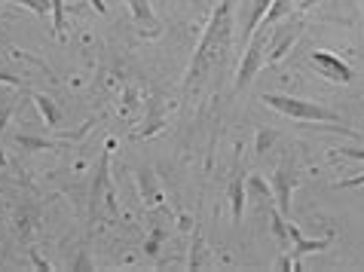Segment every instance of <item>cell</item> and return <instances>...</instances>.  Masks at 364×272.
I'll use <instances>...</instances> for the list:
<instances>
[{"mask_svg": "<svg viewBox=\"0 0 364 272\" xmlns=\"http://www.w3.org/2000/svg\"><path fill=\"white\" fill-rule=\"evenodd\" d=\"M232 6H236V0H220L208 28H205V34L199 40L193 62H190V70H187V80H184L190 95L205 89V83L215 77V70H218V77L224 74L230 46H232Z\"/></svg>", "mask_w": 364, "mask_h": 272, "instance_id": "1", "label": "cell"}, {"mask_svg": "<svg viewBox=\"0 0 364 272\" xmlns=\"http://www.w3.org/2000/svg\"><path fill=\"white\" fill-rule=\"evenodd\" d=\"M269 34H272V25L260 22V25H257V31L248 37L245 55H242V67H239V74H236V92H242V89H248V83L257 77V70L267 65Z\"/></svg>", "mask_w": 364, "mask_h": 272, "instance_id": "4", "label": "cell"}, {"mask_svg": "<svg viewBox=\"0 0 364 272\" xmlns=\"http://www.w3.org/2000/svg\"><path fill=\"white\" fill-rule=\"evenodd\" d=\"M129 6H132L138 22H144L147 28H156V18H154V13H150V0H129Z\"/></svg>", "mask_w": 364, "mask_h": 272, "instance_id": "14", "label": "cell"}, {"mask_svg": "<svg viewBox=\"0 0 364 272\" xmlns=\"http://www.w3.org/2000/svg\"><path fill=\"white\" fill-rule=\"evenodd\" d=\"M18 6H28L37 18H43V22H53V4L49 0H13Z\"/></svg>", "mask_w": 364, "mask_h": 272, "instance_id": "13", "label": "cell"}, {"mask_svg": "<svg viewBox=\"0 0 364 272\" xmlns=\"http://www.w3.org/2000/svg\"><path fill=\"white\" fill-rule=\"evenodd\" d=\"M74 269H95V266L89 263V260H86V251H83V254H80V260L74 263Z\"/></svg>", "mask_w": 364, "mask_h": 272, "instance_id": "21", "label": "cell"}, {"mask_svg": "<svg viewBox=\"0 0 364 272\" xmlns=\"http://www.w3.org/2000/svg\"><path fill=\"white\" fill-rule=\"evenodd\" d=\"M110 147H114V144H110ZM110 147L101 153L98 175L92 180V193H89V217H92V224H98V220H117L119 217L114 184H110Z\"/></svg>", "mask_w": 364, "mask_h": 272, "instance_id": "2", "label": "cell"}, {"mask_svg": "<svg viewBox=\"0 0 364 272\" xmlns=\"http://www.w3.org/2000/svg\"><path fill=\"white\" fill-rule=\"evenodd\" d=\"M138 180H141V196H144L150 205H159V202H163V190H159V184L154 180V175H150V171H138Z\"/></svg>", "mask_w": 364, "mask_h": 272, "instance_id": "11", "label": "cell"}, {"mask_svg": "<svg viewBox=\"0 0 364 272\" xmlns=\"http://www.w3.org/2000/svg\"><path fill=\"white\" fill-rule=\"evenodd\" d=\"M288 236H291V241H294V248H291V254H288V257H291V269H300V257L316 254V251H325L331 241H333L331 233L321 236V239H306L294 224H291V220H288Z\"/></svg>", "mask_w": 364, "mask_h": 272, "instance_id": "8", "label": "cell"}, {"mask_svg": "<svg viewBox=\"0 0 364 272\" xmlns=\"http://www.w3.org/2000/svg\"><path fill=\"white\" fill-rule=\"evenodd\" d=\"M264 104L272 107L276 114L282 116H291V119H303V123H328V126H343L340 114L321 107V104H312V102H303V98L294 95H264ZM346 129V126H343Z\"/></svg>", "mask_w": 364, "mask_h": 272, "instance_id": "3", "label": "cell"}, {"mask_svg": "<svg viewBox=\"0 0 364 272\" xmlns=\"http://www.w3.org/2000/svg\"><path fill=\"white\" fill-rule=\"evenodd\" d=\"M309 65L318 70L325 80H331V83H352L355 80V70H352L346 62H343L340 55H333V53H328V49H316V53L309 55Z\"/></svg>", "mask_w": 364, "mask_h": 272, "instance_id": "6", "label": "cell"}, {"mask_svg": "<svg viewBox=\"0 0 364 272\" xmlns=\"http://www.w3.org/2000/svg\"><path fill=\"white\" fill-rule=\"evenodd\" d=\"M227 199H230V211H232V224H242V208H245V178H232L227 187Z\"/></svg>", "mask_w": 364, "mask_h": 272, "instance_id": "9", "label": "cell"}, {"mask_svg": "<svg viewBox=\"0 0 364 272\" xmlns=\"http://www.w3.org/2000/svg\"><path fill=\"white\" fill-rule=\"evenodd\" d=\"M16 144L25 150V153H34V150H49L55 147V141L49 138H34V135H16Z\"/></svg>", "mask_w": 364, "mask_h": 272, "instance_id": "12", "label": "cell"}, {"mask_svg": "<svg viewBox=\"0 0 364 272\" xmlns=\"http://www.w3.org/2000/svg\"><path fill=\"white\" fill-rule=\"evenodd\" d=\"M31 102L37 104V110H40V116H43V119H46V126H49V129H55L58 123H62V114H58V107L53 104V98L40 95V92H31Z\"/></svg>", "mask_w": 364, "mask_h": 272, "instance_id": "10", "label": "cell"}, {"mask_svg": "<svg viewBox=\"0 0 364 272\" xmlns=\"http://www.w3.org/2000/svg\"><path fill=\"white\" fill-rule=\"evenodd\" d=\"M53 4V31L58 40H65V4L62 0H49Z\"/></svg>", "mask_w": 364, "mask_h": 272, "instance_id": "15", "label": "cell"}, {"mask_svg": "<svg viewBox=\"0 0 364 272\" xmlns=\"http://www.w3.org/2000/svg\"><path fill=\"white\" fill-rule=\"evenodd\" d=\"M6 165V153H4V147H0V168Z\"/></svg>", "mask_w": 364, "mask_h": 272, "instance_id": "23", "label": "cell"}, {"mask_svg": "<svg viewBox=\"0 0 364 272\" xmlns=\"http://www.w3.org/2000/svg\"><path fill=\"white\" fill-rule=\"evenodd\" d=\"M0 49H4V53H9V55H22V53H18V49H16V46H9V43H6V40H4V37H0Z\"/></svg>", "mask_w": 364, "mask_h": 272, "instance_id": "22", "label": "cell"}, {"mask_svg": "<svg viewBox=\"0 0 364 272\" xmlns=\"http://www.w3.org/2000/svg\"><path fill=\"white\" fill-rule=\"evenodd\" d=\"M0 83H6V86H16V89H22L25 83H22V80H18L16 74H9V70H4V67H0Z\"/></svg>", "mask_w": 364, "mask_h": 272, "instance_id": "20", "label": "cell"}, {"mask_svg": "<svg viewBox=\"0 0 364 272\" xmlns=\"http://www.w3.org/2000/svg\"><path fill=\"white\" fill-rule=\"evenodd\" d=\"M294 187H297V168L291 163H282L272 171V196H276V205L288 220H291V196H294Z\"/></svg>", "mask_w": 364, "mask_h": 272, "instance_id": "7", "label": "cell"}, {"mask_svg": "<svg viewBox=\"0 0 364 272\" xmlns=\"http://www.w3.org/2000/svg\"><path fill=\"white\" fill-rule=\"evenodd\" d=\"M303 34V22L300 18H294V22H282L279 28H272L269 34V49H267V65H279L282 58H285L291 53V46L297 43V37Z\"/></svg>", "mask_w": 364, "mask_h": 272, "instance_id": "5", "label": "cell"}, {"mask_svg": "<svg viewBox=\"0 0 364 272\" xmlns=\"http://www.w3.org/2000/svg\"><path fill=\"white\" fill-rule=\"evenodd\" d=\"M9 116H13V102H0V132L6 129Z\"/></svg>", "mask_w": 364, "mask_h": 272, "instance_id": "18", "label": "cell"}, {"mask_svg": "<svg viewBox=\"0 0 364 272\" xmlns=\"http://www.w3.org/2000/svg\"><path fill=\"white\" fill-rule=\"evenodd\" d=\"M159 241H163V229H154V236L147 239V245H144V251L150 257H156L159 254Z\"/></svg>", "mask_w": 364, "mask_h": 272, "instance_id": "17", "label": "cell"}, {"mask_svg": "<svg viewBox=\"0 0 364 272\" xmlns=\"http://www.w3.org/2000/svg\"><path fill=\"white\" fill-rule=\"evenodd\" d=\"M279 132H272V129H260L257 132V153H267V150L272 147V141H276Z\"/></svg>", "mask_w": 364, "mask_h": 272, "instance_id": "16", "label": "cell"}, {"mask_svg": "<svg viewBox=\"0 0 364 272\" xmlns=\"http://www.w3.org/2000/svg\"><path fill=\"white\" fill-rule=\"evenodd\" d=\"M333 187H340V190H352V187H364V171L355 178H346V180H340V184H333Z\"/></svg>", "mask_w": 364, "mask_h": 272, "instance_id": "19", "label": "cell"}, {"mask_svg": "<svg viewBox=\"0 0 364 272\" xmlns=\"http://www.w3.org/2000/svg\"><path fill=\"white\" fill-rule=\"evenodd\" d=\"M92 4H95V9H98V13H105V4H101V0H92Z\"/></svg>", "mask_w": 364, "mask_h": 272, "instance_id": "24", "label": "cell"}]
</instances>
